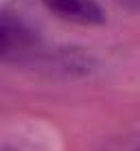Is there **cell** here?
Segmentation results:
<instances>
[{
  "instance_id": "cell-1",
  "label": "cell",
  "mask_w": 140,
  "mask_h": 151,
  "mask_svg": "<svg viewBox=\"0 0 140 151\" xmlns=\"http://www.w3.org/2000/svg\"><path fill=\"white\" fill-rule=\"evenodd\" d=\"M39 50L37 35L13 15L0 13V59L9 64H24Z\"/></svg>"
},
{
  "instance_id": "cell-2",
  "label": "cell",
  "mask_w": 140,
  "mask_h": 151,
  "mask_svg": "<svg viewBox=\"0 0 140 151\" xmlns=\"http://www.w3.org/2000/svg\"><path fill=\"white\" fill-rule=\"evenodd\" d=\"M44 4L59 18L77 24H101L105 20L103 9L94 0H44Z\"/></svg>"
}]
</instances>
